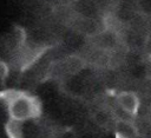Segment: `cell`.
Instances as JSON below:
<instances>
[{
    "mask_svg": "<svg viewBox=\"0 0 151 138\" xmlns=\"http://www.w3.org/2000/svg\"><path fill=\"white\" fill-rule=\"evenodd\" d=\"M0 100L7 106L9 118L22 121L38 119L41 116L42 106L38 97L20 90H5L0 92Z\"/></svg>",
    "mask_w": 151,
    "mask_h": 138,
    "instance_id": "obj_1",
    "label": "cell"
},
{
    "mask_svg": "<svg viewBox=\"0 0 151 138\" xmlns=\"http://www.w3.org/2000/svg\"><path fill=\"white\" fill-rule=\"evenodd\" d=\"M116 132H120L123 134H126L131 138H134L137 134V129L126 119H118L116 124Z\"/></svg>",
    "mask_w": 151,
    "mask_h": 138,
    "instance_id": "obj_4",
    "label": "cell"
},
{
    "mask_svg": "<svg viewBox=\"0 0 151 138\" xmlns=\"http://www.w3.org/2000/svg\"><path fill=\"white\" fill-rule=\"evenodd\" d=\"M73 1H76V0H60V2H61L63 5H65V6H68V5H71Z\"/></svg>",
    "mask_w": 151,
    "mask_h": 138,
    "instance_id": "obj_7",
    "label": "cell"
},
{
    "mask_svg": "<svg viewBox=\"0 0 151 138\" xmlns=\"http://www.w3.org/2000/svg\"><path fill=\"white\" fill-rule=\"evenodd\" d=\"M114 138H131V137H129V136H126V134H123V133H120V132H116V133H114Z\"/></svg>",
    "mask_w": 151,
    "mask_h": 138,
    "instance_id": "obj_6",
    "label": "cell"
},
{
    "mask_svg": "<svg viewBox=\"0 0 151 138\" xmlns=\"http://www.w3.org/2000/svg\"><path fill=\"white\" fill-rule=\"evenodd\" d=\"M117 104L120 110L130 116H134L139 109V98L132 91H122L117 94Z\"/></svg>",
    "mask_w": 151,
    "mask_h": 138,
    "instance_id": "obj_2",
    "label": "cell"
},
{
    "mask_svg": "<svg viewBox=\"0 0 151 138\" xmlns=\"http://www.w3.org/2000/svg\"><path fill=\"white\" fill-rule=\"evenodd\" d=\"M4 129L7 138H24L25 121L14 118H8V120L4 125Z\"/></svg>",
    "mask_w": 151,
    "mask_h": 138,
    "instance_id": "obj_3",
    "label": "cell"
},
{
    "mask_svg": "<svg viewBox=\"0 0 151 138\" xmlns=\"http://www.w3.org/2000/svg\"><path fill=\"white\" fill-rule=\"evenodd\" d=\"M9 75V64L0 59V81L6 80Z\"/></svg>",
    "mask_w": 151,
    "mask_h": 138,
    "instance_id": "obj_5",
    "label": "cell"
}]
</instances>
